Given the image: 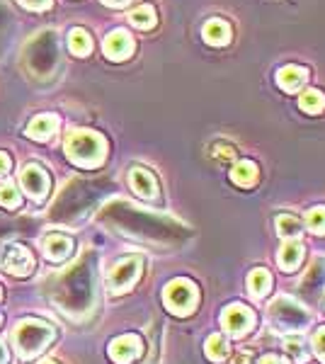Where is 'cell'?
Instances as JSON below:
<instances>
[{
	"mask_svg": "<svg viewBox=\"0 0 325 364\" xmlns=\"http://www.w3.org/2000/svg\"><path fill=\"white\" fill-rule=\"evenodd\" d=\"M63 149H66L68 161L75 166L97 168L107 156V141L102 134L90 132V129H75L63 141Z\"/></svg>",
	"mask_w": 325,
	"mask_h": 364,
	"instance_id": "cell-1",
	"label": "cell"
},
{
	"mask_svg": "<svg viewBox=\"0 0 325 364\" xmlns=\"http://www.w3.org/2000/svg\"><path fill=\"white\" fill-rule=\"evenodd\" d=\"M13 338H15L17 355L22 360H32V357H37L39 352L46 350V345L56 338V331L54 326H49V323L39 318H25L17 323Z\"/></svg>",
	"mask_w": 325,
	"mask_h": 364,
	"instance_id": "cell-2",
	"label": "cell"
},
{
	"mask_svg": "<svg viewBox=\"0 0 325 364\" xmlns=\"http://www.w3.org/2000/svg\"><path fill=\"white\" fill-rule=\"evenodd\" d=\"M270 323L277 328V331L299 333L311 323V314H309V309L301 306V304L294 301V299L279 296L270 304Z\"/></svg>",
	"mask_w": 325,
	"mask_h": 364,
	"instance_id": "cell-3",
	"label": "cell"
},
{
	"mask_svg": "<svg viewBox=\"0 0 325 364\" xmlns=\"http://www.w3.org/2000/svg\"><path fill=\"white\" fill-rule=\"evenodd\" d=\"M27 61L34 73L49 75L51 70H54L58 61V42H56L54 32H44L39 39H34V42L29 44Z\"/></svg>",
	"mask_w": 325,
	"mask_h": 364,
	"instance_id": "cell-4",
	"label": "cell"
},
{
	"mask_svg": "<svg viewBox=\"0 0 325 364\" xmlns=\"http://www.w3.org/2000/svg\"><path fill=\"white\" fill-rule=\"evenodd\" d=\"M163 299H165V306L173 311L175 316H187L194 311L199 291L190 279H173L165 287Z\"/></svg>",
	"mask_w": 325,
	"mask_h": 364,
	"instance_id": "cell-5",
	"label": "cell"
},
{
	"mask_svg": "<svg viewBox=\"0 0 325 364\" xmlns=\"http://www.w3.org/2000/svg\"><path fill=\"white\" fill-rule=\"evenodd\" d=\"M141 265H144V262L136 255L122 257V260L110 269V277H107L112 294H124V291L132 289L136 284V279L141 277Z\"/></svg>",
	"mask_w": 325,
	"mask_h": 364,
	"instance_id": "cell-6",
	"label": "cell"
},
{
	"mask_svg": "<svg viewBox=\"0 0 325 364\" xmlns=\"http://www.w3.org/2000/svg\"><path fill=\"white\" fill-rule=\"evenodd\" d=\"M223 331L233 338H243L245 333H250V328L255 326V314L243 304H230V306L221 314Z\"/></svg>",
	"mask_w": 325,
	"mask_h": 364,
	"instance_id": "cell-7",
	"label": "cell"
},
{
	"mask_svg": "<svg viewBox=\"0 0 325 364\" xmlns=\"http://www.w3.org/2000/svg\"><path fill=\"white\" fill-rule=\"evenodd\" d=\"M0 265H3L5 272L15 274V277H25V274L32 272L34 257L25 245L13 243V245H5L3 257H0Z\"/></svg>",
	"mask_w": 325,
	"mask_h": 364,
	"instance_id": "cell-8",
	"label": "cell"
},
{
	"mask_svg": "<svg viewBox=\"0 0 325 364\" xmlns=\"http://www.w3.org/2000/svg\"><path fill=\"white\" fill-rule=\"evenodd\" d=\"M144 352V340L134 333H127V336H119L110 343V357L117 364H129L134 362L136 357Z\"/></svg>",
	"mask_w": 325,
	"mask_h": 364,
	"instance_id": "cell-9",
	"label": "cell"
},
{
	"mask_svg": "<svg viewBox=\"0 0 325 364\" xmlns=\"http://www.w3.org/2000/svg\"><path fill=\"white\" fill-rule=\"evenodd\" d=\"M20 182H22V187H25V192L32 199H44L46 195H49V187H51V180H49V175H46V170L44 168H39V166H27L25 170H22V175H20Z\"/></svg>",
	"mask_w": 325,
	"mask_h": 364,
	"instance_id": "cell-10",
	"label": "cell"
},
{
	"mask_svg": "<svg viewBox=\"0 0 325 364\" xmlns=\"http://www.w3.org/2000/svg\"><path fill=\"white\" fill-rule=\"evenodd\" d=\"M102 49H105V56H107L110 61H124V58L132 56L134 39H132V34L124 32V29H114L112 34H107Z\"/></svg>",
	"mask_w": 325,
	"mask_h": 364,
	"instance_id": "cell-11",
	"label": "cell"
},
{
	"mask_svg": "<svg viewBox=\"0 0 325 364\" xmlns=\"http://www.w3.org/2000/svg\"><path fill=\"white\" fill-rule=\"evenodd\" d=\"M325 289V260H316L311 265V269L306 272L304 282H301V296L309 299V301H316L318 296L323 294Z\"/></svg>",
	"mask_w": 325,
	"mask_h": 364,
	"instance_id": "cell-12",
	"label": "cell"
},
{
	"mask_svg": "<svg viewBox=\"0 0 325 364\" xmlns=\"http://www.w3.org/2000/svg\"><path fill=\"white\" fill-rule=\"evenodd\" d=\"M129 182H132L134 192L144 199H156L158 197V182L151 175V170L146 168H134L132 175H129Z\"/></svg>",
	"mask_w": 325,
	"mask_h": 364,
	"instance_id": "cell-13",
	"label": "cell"
},
{
	"mask_svg": "<svg viewBox=\"0 0 325 364\" xmlns=\"http://www.w3.org/2000/svg\"><path fill=\"white\" fill-rule=\"evenodd\" d=\"M44 252L51 262H63L73 252V240L68 236H61V233H54V236L44 240Z\"/></svg>",
	"mask_w": 325,
	"mask_h": 364,
	"instance_id": "cell-14",
	"label": "cell"
},
{
	"mask_svg": "<svg viewBox=\"0 0 325 364\" xmlns=\"http://www.w3.org/2000/svg\"><path fill=\"white\" fill-rule=\"evenodd\" d=\"M58 129V117L56 114H39L29 122L27 127V136L37 139V141H46Z\"/></svg>",
	"mask_w": 325,
	"mask_h": 364,
	"instance_id": "cell-15",
	"label": "cell"
},
{
	"mask_svg": "<svg viewBox=\"0 0 325 364\" xmlns=\"http://www.w3.org/2000/svg\"><path fill=\"white\" fill-rule=\"evenodd\" d=\"M306 78H309V70L301 66H284L277 73V83L287 92H297L299 87L306 83Z\"/></svg>",
	"mask_w": 325,
	"mask_h": 364,
	"instance_id": "cell-16",
	"label": "cell"
},
{
	"mask_svg": "<svg viewBox=\"0 0 325 364\" xmlns=\"http://www.w3.org/2000/svg\"><path fill=\"white\" fill-rule=\"evenodd\" d=\"M204 39L209 42L211 46H226L230 42V25L226 20H209L204 25Z\"/></svg>",
	"mask_w": 325,
	"mask_h": 364,
	"instance_id": "cell-17",
	"label": "cell"
},
{
	"mask_svg": "<svg viewBox=\"0 0 325 364\" xmlns=\"http://www.w3.org/2000/svg\"><path fill=\"white\" fill-rule=\"evenodd\" d=\"M247 289H250L252 299H265L272 289V274L265 267H257L247 277Z\"/></svg>",
	"mask_w": 325,
	"mask_h": 364,
	"instance_id": "cell-18",
	"label": "cell"
},
{
	"mask_svg": "<svg viewBox=\"0 0 325 364\" xmlns=\"http://www.w3.org/2000/svg\"><path fill=\"white\" fill-rule=\"evenodd\" d=\"M257 175H260V170H257V166L252 161H240V163H235L233 170H230V180H233L235 185H240V187L255 185Z\"/></svg>",
	"mask_w": 325,
	"mask_h": 364,
	"instance_id": "cell-19",
	"label": "cell"
},
{
	"mask_svg": "<svg viewBox=\"0 0 325 364\" xmlns=\"http://www.w3.org/2000/svg\"><path fill=\"white\" fill-rule=\"evenodd\" d=\"M301 257H304V248H301V243H297V240H287V245L279 250L277 260H279L282 269L292 272V269H297V267H299Z\"/></svg>",
	"mask_w": 325,
	"mask_h": 364,
	"instance_id": "cell-20",
	"label": "cell"
},
{
	"mask_svg": "<svg viewBox=\"0 0 325 364\" xmlns=\"http://www.w3.org/2000/svg\"><path fill=\"white\" fill-rule=\"evenodd\" d=\"M68 49H70V54H75V56H87L90 54V49H92V39H90V34L85 32V29H70V34H68Z\"/></svg>",
	"mask_w": 325,
	"mask_h": 364,
	"instance_id": "cell-21",
	"label": "cell"
},
{
	"mask_svg": "<svg viewBox=\"0 0 325 364\" xmlns=\"http://www.w3.org/2000/svg\"><path fill=\"white\" fill-rule=\"evenodd\" d=\"M299 107L304 109V112L309 114H321L325 109V95L321 90H316V87H311V90H304L299 97Z\"/></svg>",
	"mask_w": 325,
	"mask_h": 364,
	"instance_id": "cell-22",
	"label": "cell"
},
{
	"mask_svg": "<svg viewBox=\"0 0 325 364\" xmlns=\"http://www.w3.org/2000/svg\"><path fill=\"white\" fill-rule=\"evenodd\" d=\"M275 224H277V233H279L282 238H287V240L301 238V224H299V219H294V216L282 214V216H277Z\"/></svg>",
	"mask_w": 325,
	"mask_h": 364,
	"instance_id": "cell-23",
	"label": "cell"
},
{
	"mask_svg": "<svg viewBox=\"0 0 325 364\" xmlns=\"http://www.w3.org/2000/svg\"><path fill=\"white\" fill-rule=\"evenodd\" d=\"M129 20H132L134 27L139 29H151L156 27L158 17H156V10L151 8V5H141V8H136L132 15H129Z\"/></svg>",
	"mask_w": 325,
	"mask_h": 364,
	"instance_id": "cell-24",
	"label": "cell"
},
{
	"mask_svg": "<svg viewBox=\"0 0 325 364\" xmlns=\"http://www.w3.org/2000/svg\"><path fill=\"white\" fill-rule=\"evenodd\" d=\"M228 355V343L226 338L221 336H211L206 340V357H209L211 362H223Z\"/></svg>",
	"mask_w": 325,
	"mask_h": 364,
	"instance_id": "cell-25",
	"label": "cell"
},
{
	"mask_svg": "<svg viewBox=\"0 0 325 364\" xmlns=\"http://www.w3.org/2000/svg\"><path fill=\"white\" fill-rule=\"evenodd\" d=\"M306 226H309L311 233L323 236L325 233V207H313L309 214H306Z\"/></svg>",
	"mask_w": 325,
	"mask_h": 364,
	"instance_id": "cell-26",
	"label": "cell"
},
{
	"mask_svg": "<svg viewBox=\"0 0 325 364\" xmlns=\"http://www.w3.org/2000/svg\"><path fill=\"white\" fill-rule=\"evenodd\" d=\"M0 204H3L5 209H17L22 204L20 192H17L13 185H3L0 187Z\"/></svg>",
	"mask_w": 325,
	"mask_h": 364,
	"instance_id": "cell-27",
	"label": "cell"
},
{
	"mask_svg": "<svg viewBox=\"0 0 325 364\" xmlns=\"http://www.w3.org/2000/svg\"><path fill=\"white\" fill-rule=\"evenodd\" d=\"M287 350L294 355V360L299 362H306V352H304V340L297 338V336H289L287 338Z\"/></svg>",
	"mask_w": 325,
	"mask_h": 364,
	"instance_id": "cell-28",
	"label": "cell"
},
{
	"mask_svg": "<svg viewBox=\"0 0 325 364\" xmlns=\"http://www.w3.org/2000/svg\"><path fill=\"white\" fill-rule=\"evenodd\" d=\"M313 350H316L318 360L325 364V328H318V333L313 336Z\"/></svg>",
	"mask_w": 325,
	"mask_h": 364,
	"instance_id": "cell-29",
	"label": "cell"
},
{
	"mask_svg": "<svg viewBox=\"0 0 325 364\" xmlns=\"http://www.w3.org/2000/svg\"><path fill=\"white\" fill-rule=\"evenodd\" d=\"M214 158L216 161H230V158H235V149L233 146H228V144H216L214 146Z\"/></svg>",
	"mask_w": 325,
	"mask_h": 364,
	"instance_id": "cell-30",
	"label": "cell"
},
{
	"mask_svg": "<svg viewBox=\"0 0 325 364\" xmlns=\"http://www.w3.org/2000/svg\"><path fill=\"white\" fill-rule=\"evenodd\" d=\"M20 3L29 10H49L51 8V0H20Z\"/></svg>",
	"mask_w": 325,
	"mask_h": 364,
	"instance_id": "cell-31",
	"label": "cell"
},
{
	"mask_svg": "<svg viewBox=\"0 0 325 364\" xmlns=\"http://www.w3.org/2000/svg\"><path fill=\"white\" fill-rule=\"evenodd\" d=\"M10 168H13V161H10V156L0 151V178H3V175H8Z\"/></svg>",
	"mask_w": 325,
	"mask_h": 364,
	"instance_id": "cell-32",
	"label": "cell"
},
{
	"mask_svg": "<svg viewBox=\"0 0 325 364\" xmlns=\"http://www.w3.org/2000/svg\"><path fill=\"white\" fill-rule=\"evenodd\" d=\"M257 364H287V362H284V360H279L277 355H265Z\"/></svg>",
	"mask_w": 325,
	"mask_h": 364,
	"instance_id": "cell-33",
	"label": "cell"
},
{
	"mask_svg": "<svg viewBox=\"0 0 325 364\" xmlns=\"http://www.w3.org/2000/svg\"><path fill=\"white\" fill-rule=\"evenodd\" d=\"M105 5H110V8H127L132 0H102Z\"/></svg>",
	"mask_w": 325,
	"mask_h": 364,
	"instance_id": "cell-34",
	"label": "cell"
},
{
	"mask_svg": "<svg viewBox=\"0 0 325 364\" xmlns=\"http://www.w3.org/2000/svg\"><path fill=\"white\" fill-rule=\"evenodd\" d=\"M10 355H8V348H5L3 343H0V364H8Z\"/></svg>",
	"mask_w": 325,
	"mask_h": 364,
	"instance_id": "cell-35",
	"label": "cell"
},
{
	"mask_svg": "<svg viewBox=\"0 0 325 364\" xmlns=\"http://www.w3.org/2000/svg\"><path fill=\"white\" fill-rule=\"evenodd\" d=\"M0 299H3V289H0Z\"/></svg>",
	"mask_w": 325,
	"mask_h": 364,
	"instance_id": "cell-36",
	"label": "cell"
},
{
	"mask_svg": "<svg viewBox=\"0 0 325 364\" xmlns=\"http://www.w3.org/2000/svg\"><path fill=\"white\" fill-rule=\"evenodd\" d=\"M44 364H56V362H44Z\"/></svg>",
	"mask_w": 325,
	"mask_h": 364,
	"instance_id": "cell-37",
	"label": "cell"
},
{
	"mask_svg": "<svg viewBox=\"0 0 325 364\" xmlns=\"http://www.w3.org/2000/svg\"><path fill=\"white\" fill-rule=\"evenodd\" d=\"M0 323H3V316H0Z\"/></svg>",
	"mask_w": 325,
	"mask_h": 364,
	"instance_id": "cell-38",
	"label": "cell"
}]
</instances>
